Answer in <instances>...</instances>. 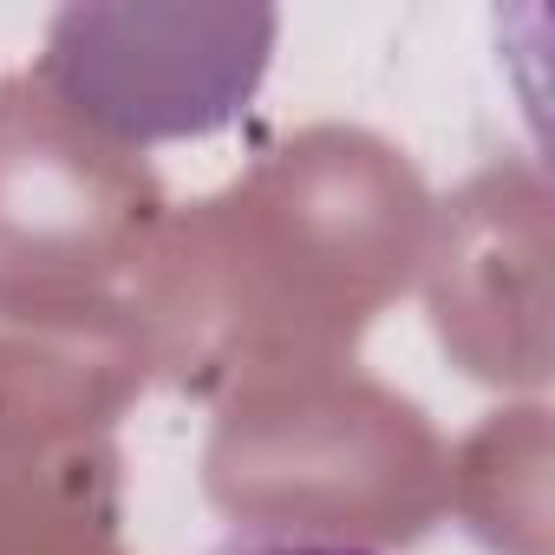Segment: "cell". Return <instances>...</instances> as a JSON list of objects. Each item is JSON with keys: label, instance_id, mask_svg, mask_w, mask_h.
Segmentation results:
<instances>
[{"label": "cell", "instance_id": "4", "mask_svg": "<svg viewBox=\"0 0 555 555\" xmlns=\"http://www.w3.org/2000/svg\"><path fill=\"white\" fill-rule=\"evenodd\" d=\"M274 40V8H60L34 73L105 138L144 151L242 118Z\"/></svg>", "mask_w": 555, "mask_h": 555}, {"label": "cell", "instance_id": "1", "mask_svg": "<svg viewBox=\"0 0 555 555\" xmlns=\"http://www.w3.org/2000/svg\"><path fill=\"white\" fill-rule=\"evenodd\" d=\"M418 164L366 125H301L229 190L170 209L125 301L164 379L235 392L268 373L340 366L418 288L431 248Z\"/></svg>", "mask_w": 555, "mask_h": 555}, {"label": "cell", "instance_id": "5", "mask_svg": "<svg viewBox=\"0 0 555 555\" xmlns=\"http://www.w3.org/2000/svg\"><path fill=\"white\" fill-rule=\"evenodd\" d=\"M438 347L483 386L548 379V190L535 164H490L431 216L418 268Z\"/></svg>", "mask_w": 555, "mask_h": 555}, {"label": "cell", "instance_id": "2", "mask_svg": "<svg viewBox=\"0 0 555 555\" xmlns=\"http://www.w3.org/2000/svg\"><path fill=\"white\" fill-rule=\"evenodd\" d=\"M203 490L268 542L366 555L418 542L444 516V438L353 360L268 373L216 399Z\"/></svg>", "mask_w": 555, "mask_h": 555}, {"label": "cell", "instance_id": "8", "mask_svg": "<svg viewBox=\"0 0 555 555\" xmlns=\"http://www.w3.org/2000/svg\"><path fill=\"white\" fill-rule=\"evenodd\" d=\"M229 555H360V548H314V542H242Z\"/></svg>", "mask_w": 555, "mask_h": 555}, {"label": "cell", "instance_id": "6", "mask_svg": "<svg viewBox=\"0 0 555 555\" xmlns=\"http://www.w3.org/2000/svg\"><path fill=\"white\" fill-rule=\"evenodd\" d=\"M112 431L0 405V555H125Z\"/></svg>", "mask_w": 555, "mask_h": 555}, {"label": "cell", "instance_id": "7", "mask_svg": "<svg viewBox=\"0 0 555 555\" xmlns=\"http://www.w3.org/2000/svg\"><path fill=\"white\" fill-rule=\"evenodd\" d=\"M444 509L496 555H548V412H490L457 451H444Z\"/></svg>", "mask_w": 555, "mask_h": 555}, {"label": "cell", "instance_id": "3", "mask_svg": "<svg viewBox=\"0 0 555 555\" xmlns=\"http://www.w3.org/2000/svg\"><path fill=\"white\" fill-rule=\"evenodd\" d=\"M164 216L144 151L105 138L40 73H0V282L125 295Z\"/></svg>", "mask_w": 555, "mask_h": 555}]
</instances>
